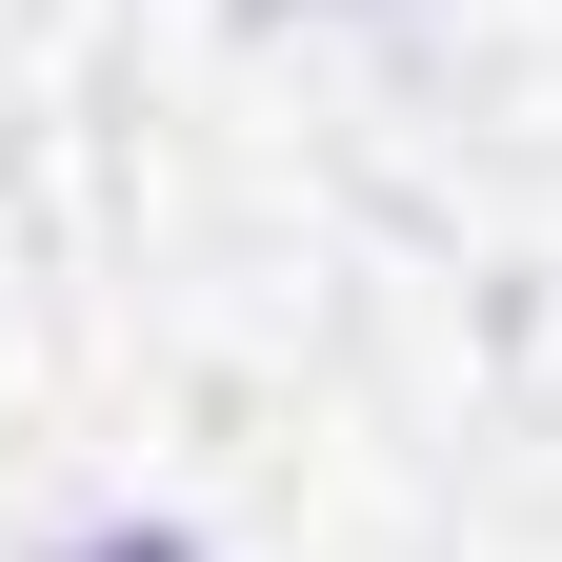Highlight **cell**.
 <instances>
[{"mask_svg": "<svg viewBox=\"0 0 562 562\" xmlns=\"http://www.w3.org/2000/svg\"><path fill=\"white\" fill-rule=\"evenodd\" d=\"M81 562H201V542H140V522H121V542H81Z\"/></svg>", "mask_w": 562, "mask_h": 562, "instance_id": "6da1fadb", "label": "cell"}]
</instances>
